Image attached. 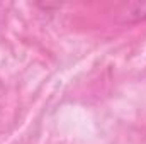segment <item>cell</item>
Returning a JSON list of instances; mask_svg holds the SVG:
<instances>
[{"mask_svg":"<svg viewBox=\"0 0 146 144\" xmlns=\"http://www.w3.org/2000/svg\"><path fill=\"white\" fill-rule=\"evenodd\" d=\"M121 14L124 15V22H139L146 19V2L124 3Z\"/></svg>","mask_w":146,"mask_h":144,"instance_id":"6da1fadb","label":"cell"}]
</instances>
